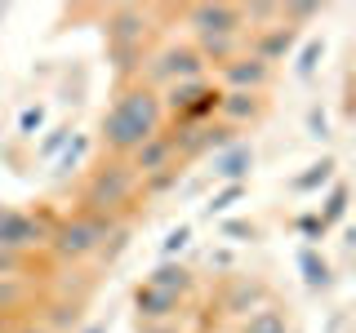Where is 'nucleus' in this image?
<instances>
[{
	"label": "nucleus",
	"instance_id": "obj_6",
	"mask_svg": "<svg viewBox=\"0 0 356 333\" xmlns=\"http://www.w3.org/2000/svg\"><path fill=\"white\" fill-rule=\"evenodd\" d=\"M200 76H209L205 58L196 53L192 40H165L156 44V49L147 53V62H143L138 80L156 89V94H165L170 85H183V80H200Z\"/></svg>",
	"mask_w": 356,
	"mask_h": 333
},
{
	"label": "nucleus",
	"instance_id": "obj_13",
	"mask_svg": "<svg viewBox=\"0 0 356 333\" xmlns=\"http://www.w3.org/2000/svg\"><path fill=\"white\" fill-rule=\"evenodd\" d=\"M298 36H303V31L285 27V22H272V27H263V31H250V40H245V53H254L259 62H267V67H276V71H281V62L294 58Z\"/></svg>",
	"mask_w": 356,
	"mask_h": 333
},
{
	"label": "nucleus",
	"instance_id": "obj_18",
	"mask_svg": "<svg viewBox=\"0 0 356 333\" xmlns=\"http://www.w3.org/2000/svg\"><path fill=\"white\" fill-rule=\"evenodd\" d=\"M298 266H303V280H307V289H330V280H334V271H330V262L321 258L312 244H303L298 249Z\"/></svg>",
	"mask_w": 356,
	"mask_h": 333
},
{
	"label": "nucleus",
	"instance_id": "obj_14",
	"mask_svg": "<svg viewBox=\"0 0 356 333\" xmlns=\"http://www.w3.org/2000/svg\"><path fill=\"white\" fill-rule=\"evenodd\" d=\"M183 311H187V302L174 293H161L152 284L134 289V320L138 325H170V320H183Z\"/></svg>",
	"mask_w": 356,
	"mask_h": 333
},
{
	"label": "nucleus",
	"instance_id": "obj_8",
	"mask_svg": "<svg viewBox=\"0 0 356 333\" xmlns=\"http://www.w3.org/2000/svg\"><path fill=\"white\" fill-rule=\"evenodd\" d=\"M54 218L58 214H27V209L0 205V249H9V253H44Z\"/></svg>",
	"mask_w": 356,
	"mask_h": 333
},
{
	"label": "nucleus",
	"instance_id": "obj_30",
	"mask_svg": "<svg viewBox=\"0 0 356 333\" xmlns=\"http://www.w3.org/2000/svg\"><path fill=\"white\" fill-rule=\"evenodd\" d=\"M138 333H183V325L178 320H170V325H138Z\"/></svg>",
	"mask_w": 356,
	"mask_h": 333
},
{
	"label": "nucleus",
	"instance_id": "obj_27",
	"mask_svg": "<svg viewBox=\"0 0 356 333\" xmlns=\"http://www.w3.org/2000/svg\"><path fill=\"white\" fill-rule=\"evenodd\" d=\"M294 231H303V236H312V240H321V236H325V222H321L316 214H303V218L294 222Z\"/></svg>",
	"mask_w": 356,
	"mask_h": 333
},
{
	"label": "nucleus",
	"instance_id": "obj_25",
	"mask_svg": "<svg viewBox=\"0 0 356 333\" xmlns=\"http://www.w3.org/2000/svg\"><path fill=\"white\" fill-rule=\"evenodd\" d=\"M67 138H72V129H54L49 138H44L40 147H36V155H40V160H49V155H58V151L67 147Z\"/></svg>",
	"mask_w": 356,
	"mask_h": 333
},
{
	"label": "nucleus",
	"instance_id": "obj_1",
	"mask_svg": "<svg viewBox=\"0 0 356 333\" xmlns=\"http://www.w3.org/2000/svg\"><path fill=\"white\" fill-rule=\"evenodd\" d=\"M165 129V111H161V94L147 89L143 80H125L116 85L111 103L98 120V155H116L129 160L152 133Z\"/></svg>",
	"mask_w": 356,
	"mask_h": 333
},
{
	"label": "nucleus",
	"instance_id": "obj_2",
	"mask_svg": "<svg viewBox=\"0 0 356 333\" xmlns=\"http://www.w3.org/2000/svg\"><path fill=\"white\" fill-rule=\"evenodd\" d=\"M143 205V182L134 173L129 160H116V155H94L81 173V187H76V209L85 214H98L107 222H134Z\"/></svg>",
	"mask_w": 356,
	"mask_h": 333
},
{
	"label": "nucleus",
	"instance_id": "obj_19",
	"mask_svg": "<svg viewBox=\"0 0 356 333\" xmlns=\"http://www.w3.org/2000/svg\"><path fill=\"white\" fill-rule=\"evenodd\" d=\"M241 196H245V182H227L222 191H214V196L205 200V209H200V214H205V218H218V214H227Z\"/></svg>",
	"mask_w": 356,
	"mask_h": 333
},
{
	"label": "nucleus",
	"instance_id": "obj_16",
	"mask_svg": "<svg viewBox=\"0 0 356 333\" xmlns=\"http://www.w3.org/2000/svg\"><path fill=\"white\" fill-rule=\"evenodd\" d=\"M236 333H294V311L281 298H267L259 311H250L245 320H236Z\"/></svg>",
	"mask_w": 356,
	"mask_h": 333
},
{
	"label": "nucleus",
	"instance_id": "obj_5",
	"mask_svg": "<svg viewBox=\"0 0 356 333\" xmlns=\"http://www.w3.org/2000/svg\"><path fill=\"white\" fill-rule=\"evenodd\" d=\"M267 298H272V284H267L259 271H227V275H218L214 289H209V316H200V329H205L209 320H214V325L245 320L250 311H259Z\"/></svg>",
	"mask_w": 356,
	"mask_h": 333
},
{
	"label": "nucleus",
	"instance_id": "obj_24",
	"mask_svg": "<svg viewBox=\"0 0 356 333\" xmlns=\"http://www.w3.org/2000/svg\"><path fill=\"white\" fill-rule=\"evenodd\" d=\"M40 125H44V107L40 103L36 107H22V116H18V133H22V138H31Z\"/></svg>",
	"mask_w": 356,
	"mask_h": 333
},
{
	"label": "nucleus",
	"instance_id": "obj_3",
	"mask_svg": "<svg viewBox=\"0 0 356 333\" xmlns=\"http://www.w3.org/2000/svg\"><path fill=\"white\" fill-rule=\"evenodd\" d=\"M161 31L165 27L156 5H111L103 14V36H107V58H111V71H116V85L138 80Z\"/></svg>",
	"mask_w": 356,
	"mask_h": 333
},
{
	"label": "nucleus",
	"instance_id": "obj_29",
	"mask_svg": "<svg viewBox=\"0 0 356 333\" xmlns=\"http://www.w3.org/2000/svg\"><path fill=\"white\" fill-rule=\"evenodd\" d=\"M5 333H49V329H44L40 320H31V316H27V320H18V325H9Z\"/></svg>",
	"mask_w": 356,
	"mask_h": 333
},
{
	"label": "nucleus",
	"instance_id": "obj_20",
	"mask_svg": "<svg viewBox=\"0 0 356 333\" xmlns=\"http://www.w3.org/2000/svg\"><path fill=\"white\" fill-rule=\"evenodd\" d=\"M343 214H348V182H334V191L325 196V209H321V222H325V231L334 227V222H343Z\"/></svg>",
	"mask_w": 356,
	"mask_h": 333
},
{
	"label": "nucleus",
	"instance_id": "obj_32",
	"mask_svg": "<svg viewBox=\"0 0 356 333\" xmlns=\"http://www.w3.org/2000/svg\"><path fill=\"white\" fill-rule=\"evenodd\" d=\"M76 333H107V320H89V325H81Z\"/></svg>",
	"mask_w": 356,
	"mask_h": 333
},
{
	"label": "nucleus",
	"instance_id": "obj_26",
	"mask_svg": "<svg viewBox=\"0 0 356 333\" xmlns=\"http://www.w3.org/2000/svg\"><path fill=\"white\" fill-rule=\"evenodd\" d=\"M81 155H85V142H76V138H72V147H67V151L58 155V178H67V173H72L76 164H81Z\"/></svg>",
	"mask_w": 356,
	"mask_h": 333
},
{
	"label": "nucleus",
	"instance_id": "obj_9",
	"mask_svg": "<svg viewBox=\"0 0 356 333\" xmlns=\"http://www.w3.org/2000/svg\"><path fill=\"white\" fill-rule=\"evenodd\" d=\"M209 76H214V85L222 89V94H272L276 80H281V71L259 62L254 53H236L232 62L214 67Z\"/></svg>",
	"mask_w": 356,
	"mask_h": 333
},
{
	"label": "nucleus",
	"instance_id": "obj_23",
	"mask_svg": "<svg viewBox=\"0 0 356 333\" xmlns=\"http://www.w3.org/2000/svg\"><path fill=\"white\" fill-rule=\"evenodd\" d=\"M218 236L222 240H254V236H259V227H254V222H245V218H227L218 227Z\"/></svg>",
	"mask_w": 356,
	"mask_h": 333
},
{
	"label": "nucleus",
	"instance_id": "obj_11",
	"mask_svg": "<svg viewBox=\"0 0 356 333\" xmlns=\"http://www.w3.org/2000/svg\"><path fill=\"white\" fill-rule=\"evenodd\" d=\"M267 116H272V98H267V94H222L218 98V111H214V120H218V125H227L232 133L259 129Z\"/></svg>",
	"mask_w": 356,
	"mask_h": 333
},
{
	"label": "nucleus",
	"instance_id": "obj_31",
	"mask_svg": "<svg viewBox=\"0 0 356 333\" xmlns=\"http://www.w3.org/2000/svg\"><path fill=\"white\" fill-rule=\"evenodd\" d=\"M307 125L316 129V138H325V116H321V111H312V116H307Z\"/></svg>",
	"mask_w": 356,
	"mask_h": 333
},
{
	"label": "nucleus",
	"instance_id": "obj_34",
	"mask_svg": "<svg viewBox=\"0 0 356 333\" xmlns=\"http://www.w3.org/2000/svg\"><path fill=\"white\" fill-rule=\"evenodd\" d=\"M294 333H298V329H294Z\"/></svg>",
	"mask_w": 356,
	"mask_h": 333
},
{
	"label": "nucleus",
	"instance_id": "obj_28",
	"mask_svg": "<svg viewBox=\"0 0 356 333\" xmlns=\"http://www.w3.org/2000/svg\"><path fill=\"white\" fill-rule=\"evenodd\" d=\"M321 49H325V44H321V40H307L303 58H298V76H312V67H316V58H321Z\"/></svg>",
	"mask_w": 356,
	"mask_h": 333
},
{
	"label": "nucleus",
	"instance_id": "obj_12",
	"mask_svg": "<svg viewBox=\"0 0 356 333\" xmlns=\"http://www.w3.org/2000/svg\"><path fill=\"white\" fill-rule=\"evenodd\" d=\"M129 164H134V173H138V182H152V178H161L170 169H183V164H178V151H174L170 125H165L161 133H152V138L129 155Z\"/></svg>",
	"mask_w": 356,
	"mask_h": 333
},
{
	"label": "nucleus",
	"instance_id": "obj_21",
	"mask_svg": "<svg viewBox=\"0 0 356 333\" xmlns=\"http://www.w3.org/2000/svg\"><path fill=\"white\" fill-rule=\"evenodd\" d=\"M330 178H334V160L325 155V160H316V164H312V173L294 178V182H289V191H316V187H325Z\"/></svg>",
	"mask_w": 356,
	"mask_h": 333
},
{
	"label": "nucleus",
	"instance_id": "obj_33",
	"mask_svg": "<svg viewBox=\"0 0 356 333\" xmlns=\"http://www.w3.org/2000/svg\"><path fill=\"white\" fill-rule=\"evenodd\" d=\"M0 18H5V14H0Z\"/></svg>",
	"mask_w": 356,
	"mask_h": 333
},
{
	"label": "nucleus",
	"instance_id": "obj_10",
	"mask_svg": "<svg viewBox=\"0 0 356 333\" xmlns=\"http://www.w3.org/2000/svg\"><path fill=\"white\" fill-rule=\"evenodd\" d=\"M183 22L192 27V36H250L245 22V5H183Z\"/></svg>",
	"mask_w": 356,
	"mask_h": 333
},
{
	"label": "nucleus",
	"instance_id": "obj_7",
	"mask_svg": "<svg viewBox=\"0 0 356 333\" xmlns=\"http://www.w3.org/2000/svg\"><path fill=\"white\" fill-rule=\"evenodd\" d=\"M222 89L214 85V76H200V80H183L170 85L161 94V111H165V125H205L214 120Z\"/></svg>",
	"mask_w": 356,
	"mask_h": 333
},
{
	"label": "nucleus",
	"instance_id": "obj_4",
	"mask_svg": "<svg viewBox=\"0 0 356 333\" xmlns=\"http://www.w3.org/2000/svg\"><path fill=\"white\" fill-rule=\"evenodd\" d=\"M111 227H116V222H107L98 214H85V209L58 214L54 227H49V240H44V262H49V266H67V271L94 262L98 253H103Z\"/></svg>",
	"mask_w": 356,
	"mask_h": 333
},
{
	"label": "nucleus",
	"instance_id": "obj_22",
	"mask_svg": "<svg viewBox=\"0 0 356 333\" xmlns=\"http://www.w3.org/2000/svg\"><path fill=\"white\" fill-rule=\"evenodd\" d=\"M187 244H192V222H178L170 236H165V244H161V258H174V253H183Z\"/></svg>",
	"mask_w": 356,
	"mask_h": 333
},
{
	"label": "nucleus",
	"instance_id": "obj_17",
	"mask_svg": "<svg viewBox=\"0 0 356 333\" xmlns=\"http://www.w3.org/2000/svg\"><path fill=\"white\" fill-rule=\"evenodd\" d=\"M254 169V147L250 142H232V147L214 151V178L218 182H245V173Z\"/></svg>",
	"mask_w": 356,
	"mask_h": 333
},
{
	"label": "nucleus",
	"instance_id": "obj_15",
	"mask_svg": "<svg viewBox=\"0 0 356 333\" xmlns=\"http://www.w3.org/2000/svg\"><path fill=\"white\" fill-rule=\"evenodd\" d=\"M143 284L161 289V293H174V298H183V302H192V293L200 289L196 271H192V266H183L178 258H161V262L147 271V280H143Z\"/></svg>",
	"mask_w": 356,
	"mask_h": 333
}]
</instances>
